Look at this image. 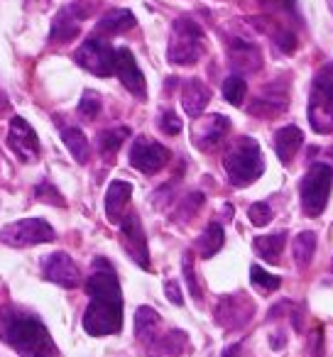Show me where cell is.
Masks as SVG:
<instances>
[{
    "label": "cell",
    "mask_w": 333,
    "mask_h": 357,
    "mask_svg": "<svg viewBox=\"0 0 333 357\" xmlns=\"http://www.w3.org/2000/svg\"><path fill=\"white\" fill-rule=\"evenodd\" d=\"M228 61L235 71L250 74V71H258L262 66V52H260L258 45H253L248 40H230Z\"/></svg>",
    "instance_id": "e0dca14e"
},
{
    "label": "cell",
    "mask_w": 333,
    "mask_h": 357,
    "mask_svg": "<svg viewBox=\"0 0 333 357\" xmlns=\"http://www.w3.org/2000/svg\"><path fill=\"white\" fill-rule=\"evenodd\" d=\"M223 169L228 174L230 184L245 189L255 184L265 172V157L260 144L253 137H240L223 159Z\"/></svg>",
    "instance_id": "3957f363"
},
{
    "label": "cell",
    "mask_w": 333,
    "mask_h": 357,
    "mask_svg": "<svg viewBox=\"0 0 333 357\" xmlns=\"http://www.w3.org/2000/svg\"><path fill=\"white\" fill-rule=\"evenodd\" d=\"M159 130H162L164 135H179L182 132L179 115L172 113V110H164V113L159 115Z\"/></svg>",
    "instance_id": "74e56055"
},
{
    "label": "cell",
    "mask_w": 333,
    "mask_h": 357,
    "mask_svg": "<svg viewBox=\"0 0 333 357\" xmlns=\"http://www.w3.org/2000/svg\"><path fill=\"white\" fill-rule=\"evenodd\" d=\"M172 159V152L164 144L154 142L149 137L133 139L130 147V167H135L142 174H157L162 167H167Z\"/></svg>",
    "instance_id": "30bf717a"
},
{
    "label": "cell",
    "mask_w": 333,
    "mask_h": 357,
    "mask_svg": "<svg viewBox=\"0 0 333 357\" xmlns=\"http://www.w3.org/2000/svg\"><path fill=\"white\" fill-rule=\"evenodd\" d=\"M61 139H64L66 149L71 152V157L76 159L79 164H86L91 157V147H89V139H86L84 130L79 128H64L61 130Z\"/></svg>",
    "instance_id": "484cf974"
},
{
    "label": "cell",
    "mask_w": 333,
    "mask_h": 357,
    "mask_svg": "<svg viewBox=\"0 0 333 357\" xmlns=\"http://www.w3.org/2000/svg\"><path fill=\"white\" fill-rule=\"evenodd\" d=\"M309 125L318 135L333 132V61H326L313 76L309 93Z\"/></svg>",
    "instance_id": "277c9868"
},
{
    "label": "cell",
    "mask_w": 333,
    "mask_h": 357,
    "mask_svg": "<svg viewBox=\"0 0 333 357\" xmlns=\"http://www.w3.org/2000/svg\"><path fill=\"white\" fill-rule=\"evenodd\" d=\"M115 59H118V50L108 45L101 37H89L79 50L74 52V61L81 69L91 71L94 76H110L115 74Z\"/></svg>",
    "instance_id": "ba28073f"
},
{
    "label": "cell",
    "mask_w": 333,
    "mask_h": 357,
    "mask_svg": "<svg viewBox=\"0 0 333 357\" xmlns=\"http://www.w3.org/2000/svg\"><path fill=\"white\" fill-rule=\"evenodd\" d=\"M272 40H274V45L284 52V54H292V52L297 50V35H294L289 27H279V32L272 37Z\"/></svg>",
    "instance_id": "8d00e7d4"
},
{
    "label": "cell",
    "mask_w": 333,
    "mask_h": 357,
    "mask_svg": "<svg viewBox=\"0 0 333 357\" xmlns=\"http://www.w3.org/2000/svg\"><path fill=\"white\" fill-rule=\"evenodd\" d=\"M79 113L91 120L101 113V96L96 93V91H84V96H81V100H79Z\"/></svg>",
    "instance_id": "d590c367"
},
{
    "label": "cell",
    "mask_w": 333,
    "mask_h": 357,
    "mask_svg": "<svg viewBox=\"0 0 333 357\" xmlns=\"http://www.w3.org/2000/svg\"><path fill=\"white\" fill-rule=\"evenodd\" d=\"M8 147L17 154V159L25 164L37 162L40 159V139L37 132L32 130V125L25 118L15 115L10 120V128H8Z\"/></svg>",
    "instance_id": "8fae6325"
},
{
    "label": "cell",
    "mask_w": 333,
    "mask_h": 357,
    "mask_svg": "<svg viewBox=\"0 0 333 357\" xmlns=\"http://www.w3.org/2000/svg\"><path fill=\"white\" fill-rule=\"evenodd\" d=\"M328 6H331V10H333V0H328Z\"/></svg>",
    "instance_id": "b9f144b4"
},
{
    "label": "cell",
    "mask_w": 333,
    "mask_h": 357,
    "mask_svg": "<svg viewBox=\"0 0 333 357\" xmlns=\"http://www.w3.org/2000/svg\"><path fill=\"white\" fill-rule=\"evenodd\" d=\"M221 357H243V347L235 342V345H228L223 352H221Z\"/></svg>",
    "instance_id": "60d3db41"
},
{
    "label": "cell",
    "mask_w": 333,
    "mask_h": 357,
    "mask_svg": "<svg viewBox=\"0 0 333 357\" xmlns=\"http://www.w3.org/2000/svg\"><path fill=\"white\" fill-rule=\"evenodd\" d=\"M182 272H184V282L186 287H189V294L196 298V301H201V287H199V279H196V272H194V255L191 252H184V257H182Z\"/></svg>",
    "instance_id": "1f68e13d"
},
{
    "label": "cell",
    "mask_w": 333,
    "mask_h": 357,
    "mask_svg": "<svg viewBox=\"0 0 333 357\" xmlns=\"http://www.w3.org/2000/svg\"><path fill=\"white\" fill-rule=\"evenodd\" d=\"M130 137V128H110V130H103L98 135V147H101V154L103 157H113L123 142Z\"/></svg>",
    "instance_id": "f1b7e54d"
},
{
    "label": "cell",
    "mask_w": 333,
    "mask_h": 357,
    "mask_svg": "<svg viewBox=\"0 0 333 357\" xmlns=\"http://www.w3.org/2000/svg\"><path fill=\"white\" fill-rule=\"evenodd\" d=\"M248 218L253 225H258V228H265V225L272 223V208H269L265 201H258V204H253L248 208Z\"/></svg>",
    "instance_id": "e575fe53"
},
{
    "label": "cell",
    "mask_w": 333,
    "mask_h": 357,
    "mask_svg": "<svg viewBox=\"0 0 333 357\" xmlns=\"http://www.w3.org/2000/svg\"><path fill=\"white\" fill-rule=\"evenodd\" d=\"M287 91H274V89H267L265 93H260L258 98H255V103L250 105V113L253 115H265V118H269V115H277V113H284L287 110Z\"/></svg>",
    "instance_id": "603a6c76"
},
{
    "label": "cell",
    "mask_w": 333,
    "mask_h": 357,
    "mask_svg": "<svg viewBox=\"0 0 333 357\" xmlns=\"http://www.w3.org/2000/svg\"><path fill=\"white\" fill-rule=\"evenodd\" d=\"M189 345V337L184 331H170L164 335H157L147 345L149 357H179Z\"/></svg>",
    "instance_id": "ffe728a7"
},
{
    "label": "cell",
    "mask_w": 333,
    "mask_h": 357,
    "mask_svg": "<svg viewBox=\"0 0 333 357\" xmlns=\"http://www.w3.org/2000/svg\"><path fill=\"white\" fill-rule=\"evenodd\" d=\"M333 189V167L331 164H311L309 172L304 174L302 186H299V196H302V208L306 215L318 218L326 211L328 196Z\"/></svg>",
    "instance_id": "8992f818"
},
{
    "label": "cell",
    "mask_w": 333,
    "mask_h": 357,
    "mask_svg": "<svg viewBox=\"0 0 333 357\" xmlns=\"http://www.w3.org/2000/svg\"><path fill=\"white\" fill-rule=\"evenodd\" d=\"M255 316V303L248 294H228L216 306V323L225 331H240Z\"/></svg>",
    "instance_id": "9c48e42d"
},
{
    "label": "cell",
    "mask_w": 333,
    "mask_h": 357,
    "mask_svg": "<svg viewBox=\"0 0 333 357\" xmlns=\"http://www.w3.org/2000/svg\"><path fill=\"white\" fill-rule=\"evenodd\" d=\"M0 100H3V96H0ZM0 105H3V103H0Z\"/></svg>",
    "instance_id": "7bdbcfd3"
},
{
    "label": "cell",
    "mask_w": 333,
    "mask_h": 357,
    "mask_svg": "<svg viewBox=\"0 0 333 357\" xmlns=\"http://www.w3.org/2000/svg\"><path fill=\"white\" fill-rule=\"evenodd\" d=\"M225 238H223V228H221L219 223H209L206 225V230L201 233L199 243H196V248H199L201 257H214L216 252H219L221 248H223Z\"/></svg>",
    "instance_id": "4316f807"
},
{
    "label": "cell",
    "mask_w": 333,
    "mask_h": 357,
    "mask_svg": "<svg viewBox=\"0 0 333 357\" xmlns=\"http://www.w3.org/2000/svg\"><path fill=\"white\" fill-rule=\"evenodd\" d=\"M287 243V233H274V235H262L253 243L255 252L265 259L267 264H277L279 262V255H282V248Z\"/></svg>",
    "instance_id": "d4e9b609"
},
{
    "label": "cell",
    "mask_w": 333,
    "mask_h": 357,
    "mask_svg": "<svg viewBox=\"0 0 333 357\" xmlns=\"http://www.w3.org/2000/svg\"><path fill=\"white\" fill-rule=\"evenodd\" d=\"M331 267H333V264H331Z\"/></svg>",
    "instance_id": "ee69618b"
},
{
    "label": "cell",
    "mask_w": 333,
    "mask_h": 357,
    "mask_svg": "<svg viewBox=\"0 0 333 357\" xmlns=\"http://www.w3.org/2000/svg\"><path fill=\"white\" fill-rule=\"evenodd\" d=\"M262 6L274 8L277 13H294L297 10V0H260Z\"/></svg>",
    "instance_id": "f35d334b"
},
{
    "label": "cell",
    "mask_w": 333,
    "mask_h": 357,
    "mask_svg": "<svg viewBox=\"0 0 333 357\" xmlns=\"http://www.w3.org/2000/svg\"><path fill=\"white\" fill-rule=\"evenodd\" d=\"M164 291H167V296H170V301L175 303V306H182V303H184L182 291H179V284H177L175 279H167V282H164Z\"/></svg>",
    "instance_id": "ab89813d"
},
{
    "label": "cell",
    "mask_w": 333,
    "mask_h": 357,
    "mask_svg": "<svg viewBox=\"0 0 333 357\" xmlns=\"http://www.w3.org/2000/svg\"><path fill=\"white\" fill-rule=\"evenodd\" d=\"M42 274L47 282L59 284L64 289H76L81 287V272L76 267V262L66 252H52L42 259Z\"/></svg>",
    "instance_id": "4fadbf2b"
},
{
    "label": "cell",
    "mask_w": 333,
    "mask_h": 357,
    "mask_svg": "<svg viewBox=\"0 0 333 357\" xmlns=\"http://www.w3.org/2000/svg\"><path fill=\"white\" fill-rule=\"evenodd\" d=\"M133 27H135V15H133V13L123 10V8H115V10H108L98 20V25H96V37H98V35H105V37L123 35V32L133 30Z\"/></svg>",
    "instance_id": "7402d4cb"
},
{
    "label": "cell",
    "mask_w": 333,
    "mask_h": 357,
    "mask_svg": "<svg viewBox=\"0 0 333 357\" xmlns=\"http://www.w3.org/2000/svg\"><path fill=\"white\" fill-rule=\"evenodd\" d=\"M204 54V30L191 17H177L172 25L167 59L177 66H191Z\"/></svg>",
    "instance_id": "5b68a950"
},
{
    "label": "cell",
    "mask_w": 333,
    "mask_h": 357,
    "mask_svg": "<svg viewBox=\"0 0 333 357\" xmlns=\"http://www.w3.org/2000/svg\"><path fill=\"white\" fill-rule=\"evenodd\" d=\"M120 245L125 252L133 257L135 264H140L142 269H149V250H147V238H145L142 223L135 213H128L120 223Z\"/></svg>",
    "instance_id": "7c38bea8"
},
{
    "label": "cell",
    "mask_w": 333,
    "mask_h": 357,
    "mask_svg": "<svg viewBox=\"0 0 333 357\" xmlns=\"http://www.w3.org/2000/svg\"><path fill=\"white\" fill-rule=\"evenodd\" d=\"M230 120L225 115H209L194 125V144L199 149H214L228 135Z\"/></svg>",
    "instance_id": "9a60e30c"
},
{
    "label": "cell",
    "mask_w": 333,
    "mask_h": 357,
    "mask_svg": "<svg viewBox=\"0 0 333 357\" xmlns=\"http://www.w3.org/2000/svg\"><path fill=\"white\" fill-rule=\"evenodd\" d=\"M35 199L42 201V204H52V206H59V208H64L66 201L64 196L57 191V186H52V181H40V184L35 186Z\"/></svg>",
    "instance_id": "d6a6232c"
},
{
    "label": "cell",
    "mask_w": 333,
    "mask_h": 357,
    "mask_svg": "<svg viewBox=\"0 0 333 357\" xmlns=\"http://www.w3.org/2000/svg\"><path fill=\"white\" fill-rule=\"evenodd\" d=\"M115 76L120 79V84L135 96V98H145L147 96V84H145V76L140 71L138 61H135L133 52L130 50H118V59H115Z\"/></svg>",
    "instance_id": "5bb4252c"
},
{
    "label": "cell",
    "mask_w": 333,
    "mask_h": 357,
    "mask_svg": "<svg viewBox=\"0 0 333 357\" xmlns=\"http://www.w3.org/2000/svg\"><path fill=\"white\" fill-rule=\"evenodd\" d=\"M313 252H316V235L311 230L306 233H299L294 238V262H297L299 269H306L313 259Z\"/></svg>",
    "instance_id": "83f0119b"
},
{
    "label": "cell",
    "mask_w": 333,
    "mask_h": 357,
    "mask_svg": "<svg viewBox=\"0 0 333 357\" xmlns=\"http://www.w3.org/2000/svg\"><path fill=\"white\" fill-rule=\"evenodd\" d=\"M201 206H204V194H189L184 201H182L179 211L175 213V218L177 220H191Z\"/></svg>",
    "instance_id": "836d02e7"
},
{
    "label": "cell",
    "mask_w": 333,
    "mask_h": 357,
    "mask_svg": "<svg viewBox=\"0 0 333 357\" xmlns=\"http://www.w3.org/2000/svg\"><path fill=\"white\" fill-rule=\"evenodd\" d=\"M130 196H133V186L128 181H110L108 191H105V218L110 223H123Z\"/></svg>",
    "instance_id": "d6986e66"
},
{
    "label": "cell",
    "mask_w": 333,
    "mask_h": 357,
    "mask_svg": "<svg viewBox=\"0 0 333 357\" xmlns=\"http://www.w3.org/2000/svg\"><path fill=\"white\" fill-rule=\"evenodd\" d=\"M211 100V89L199 79H189L182 86V108L189 118H199Z\"/></svg>",
    "instance_id": "ac0fdd59"
},
{
    "label": "cell",
    "mask_w": 333,
    "mask_h": 357,
    "mask_svg": "<svg viewBox=\"0 0 333 357\" xmlns=\"http://www.w3.org/2000/svg\"><path fill=\"white\" fill-rule=\"evenodd\" d=\"M159 323H162L159 321V313L152 306H140L135 311V335H138V340L149 345L157 337Z\"/></svg>",
    "instance_id": "cb8c5ba5"
},
{
    "label": "cell",
    "mask_w": 333,
    "mask_h": 357,
    "mask_svg": "<svg viewBox=\"0 0 333 357\" xmlns=\"http://www.w3.org/2000/svg\"><path fill=\"white\" fill-rule=\"evenodd\" d=\"M304 142V132L297 125H284L274 132V152L282 159V164H289L294 159V154L299 152Z\"/></svg>",
    "instance_id": "44dd1931"
},
{
    "label": "cell",
    "mask_w": 333,
    "mask_h": 357,
    "mask_svg": "<svg viewBox=\"0 0 333 357\" xmlns=\"http://www.w3.org/2000/svg\"><path fill=\"white\" fill-rule=\"evenodd\" d=\"M0 340L20 357H59V347L45 323L17 306L0 308Z\"/></svg>",
    "instance_id": "7a4b0ae2"
},
{
    "label": "cell",
    "mask_w": 333,
    "mask_h": 357,
    "mask_svg": "<svg viewBox=\"0 0 333 357\" xmlns=\"http://www.w3.org/2000/svg\"><path fill=\"white\" fill-rule=\"evenodd\" d=\"M245 93H248V84L240 74H233L223 81V98L228 100L230 105H240L245 100Z\"/></svg>",
    "instance_id": "f546056e"
},
{
    "label": "cell",
    "mask_w": 333,
    "mask_h": 357,
    "mask_svg": "<svg viewBox=\"0 0 333 357\" xmlns=\"http://www.w3.org/2000/svg\"><path fill=\"white\" fill-rule=\"evenodd\" d=\"M91 301L84 313V331L94 337L115 335L123 328V289L115 269L103 257L94 259V272L86 279Z\"/></svg>",
    "instance_id": "6da1fadb"
},
{
    "label": "cell",
    "mask_w": 333,
    "mask_h": 357,
    "mask_svg": "<svg viewBox=\"0 0 333 357\" xmlns=\"http://www.w3.org/2000/svg\"><path fill=\"white\" fill-rule=\"evenodd\" d=\"M81 20H84V15H81V10L74 6V3L66 6V8H61V10L54 15V20H52L50 40L57 42V45L76 40L79 32H81Z\"/></svg>",
    "instance_id": "2e32d148"
},
{
    "label": "cell",
    "mask_w": 333,
    "mask_h": 357,
    "mask_svg": "<svg viewBox=\"0 0 333 357\" xmlns=\"http://www.w3.org/2000/svg\"><path fill=\"white\" fill-rule=\"evenodd\" d=\"M54 240V228L45 218H22L17 223H10L0 228V243L10 248H30Z\"/></svg>",
    "instance_id": "52a82bcc"
},
{
    "label": "cell",
    "mask_w": 333,
    "mask_h": 357,
    "mask_svg": "<svg viewBox=\"0 0 333 357\" xmlns=\"http://www.w3.org/2000/svg\"><path fill=\"white\" fill-rule=\"evenodd\" d=\"M250 282H253L255 289H260V291H277L279 287H282V277H274V274L265 272L262 267H258V264H253L250 267Z\"/></svg>",
    "instance_id": "4dcf8cb0"
}]
</instances>
